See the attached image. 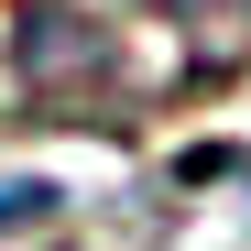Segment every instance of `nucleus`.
<instances>
[{
  "instance_id": "f257e3e1",
  "label": "nucleus",
  "mask_w": 251,
  "mask_h": 251,
  "mask_svg": "<svg viewBox=\"0 0 251 251\" xmlns=\"http://www.w3.org/2000/svg\"><path fill=\"white\" fill-rule=\"evenodd\" d=\"M11 76H22V99L44 120H109V131L131 120V55L76 0H33L11 22Z\"/></svg>"
},
{
  "instance_id": "f03ea898",
  "label": "nucleus",
  "mask_w": 251,
  "mask_h": 251,
  "mask_svg": "<svg viewBox=\"0 0 251 251\" xmlns=\"http://www.w3.org/2000/svg\"><path fill=\"white\" fill-rule=\"evenodd\" d=\"M131 11L175 22L197 66H240V55H251V0H131Z\"/></svg>"
},
{
  "instance_id": "7ed1b4c3",
  "label": "nucleus",
  "mask_w": 251,
  "mask_h": 251,
  "mask_svg": "<svg viewBox=\"0 0 251 251\" xmlns=\"http://www.w3.org/2000/svg\"><path fill=\"white\" fill-rule=\"evenodd\" d=\"M44 207H55V186H0V229H11V219H44Z\"/></svg>"
}]
</instances>
